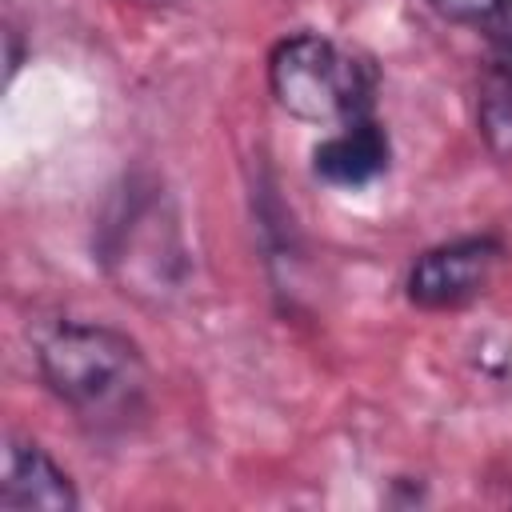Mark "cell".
<instances>
[{
	"instance_id": "obj_1",
	"label": "cell",
	"mask_w": 512,
	"mask_h": 512,
	"mask_svg": "<svg viewBox=\"0 0 512 512\" xmlns=\"http://www.w3.org/2000/svg\"><path fill=\"white\" fill-rule=\"evenodd\" d=\"M36 364L48 392L100 432L128 428V420L144 412L148 364L140 348L108 324H88V320L56 324L40 340Z\"/></svg>"
},
{
	"instance_id": "obj_2",
	"label": "cell",
	"mask_w": 512,
	"mask_h": 512,
	"mask_svg": "<svg viewBox=\"0 0 512 512\" xmlns=\"http://www.w3.org/2000/svg\"><path fill=\"white\" fill-rule=\"evenodd\" d=\"M268 88L304 124H348L368 112L372 68L320 32H296L272 48Z\"/></svg>"
},
{
	"instance_id": "obj_5",
	"label": "cell",
	"mask_w": 512,
	"mask_h": 512,
	"mask_svg": "<svg viewBox=\"0 0 512 512\" xmlns=\"http://www.w3.org/2000/svg\"><path fill=\"white\" fill-rule=\"evenodd\" d=\"M0 504L8 512L36 508V512H72L76 488L56 468V460L32 444V440H8L4 448V480H0Z\"/></svg>"
},
{
	"instance_id": "obj_8",
	"label": "cell",
	"mask_w": 512,
	"mask_h": 512,
	"mask_svg": "<svg viewBox=\"0 0 512 512\" xmlns=\"http://www.w3.org/2000/svg\"><path fill=\"white\" fill-rule=\"evenodd\" d=\"M428 4H432L440 16H448V20H460V24H484V20L500 16L508 0H428Z\"/></svg>"
},
{
	"instance_id": "obj_3",
	"label": "cell",
	"mask_w": 512,
	"mask_h": 512,
	"mask_svg": "<svg viewBox=\"0 0 512 512\" xmlns=\"http://www.w3.org/2000/svg\"><path fill=\"white\" fill-rule=\"evenodd\" d=\"M100 256L132 296L160 300L176 292L184 276V248H180L176 220L164 208V196L156 184L148 188L128 184V196L116 204L112 220L104 224Z\"/></svg>"
},
{
	"instance_id": "obj_9",
	"label": "cell",
	"mask_w": 512,
	"mask_h": 512,
	"mask_svg": "<svg viewBox=\"0 0 512 512\" xmlns=\"http://www.w3.org/2000/svg\"><path fill=\"white\" fill-rule=\"evenodd\" d=\"M140 4H160L164 8V4H176V0H140Z\"/></svg>"
},
{
	"instance_id": "obj_7",
	"label": "cell",
	"mask_w": 512,
	"mask_h": 512,
	"mask_svg": "<svg viewBox=\"0 0 512 512\" xmlns=\"http://www.w3.org/2000/svg\"><path fill=\"white\" fill-rule=\"evenodd\" d=\"M476 116H480V132H484L488 148L496 156L512 160V44L488 64Z\"/></svg>"
},
{
	"instance_id": "obj_4",
	"label": "cell",
	"mask_w": 512,
	"mask_h": 512,
	"mask_svg": "<svg viewBox=\"0 0 512 512\" xmlns=\"http://www.w3.org/2000/svg\"><path fill=\"white\" fill-rule=\"evenodd\" d=\"M500 244L492 236H468L440 248H428L408 272V300L420 308H460L484 292Z\"/></svg>"
},
{
	"instance_id": "obj_6",
	"label": "cell",
	"mask_w": 512,
	"mask_h": 512,
	"mask_svg": "<svg viewBox=\"0 0 512 512\" xmlns=\"http://www.w3.org/2000/svg\"><path fill=\"white\" fill-rule=\"evenodd\" d=\"M312 168L320 180H328L336 188H360L388 168V136L368 116L348 120V124H340V132H332L328 140L316 144Z\"/></svg>"
}]
</instances>
